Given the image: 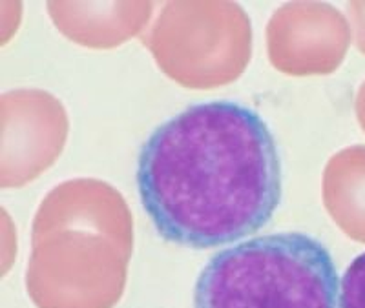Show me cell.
I'll list each match as a JSON object with an SVG mask.
<instances>
[{
	"label": "cell",
	"instance_id": "obj_1",
	"mask_svg": "<svg viewBox=\"0 0 365 308\" xmlns=\"http://www.w3.org/2000/svg\"><path fill=\"white\" fill-rule=\"evenodd\" d=\"M137 186L163 239L190 248L227 245L262 230L278 208V146L249 106L192 105L146 139Z\"/></svg>",
	"mask_w": 365,
	"mask_h": 308
},
{
	"label": "cell",
	"instance_id": "obj_2",
	"mask_svg": "<svg viewBox=\"0 0 365 308\" xmlns=\"http://www.w3.org/2000/svg\"><path fill=\"white\" fill-rule=\"evenodd\" d=\"M331 254L305 233H272L221 250L195 285V308H338Z\"/></svg>",
	"mask_w": 365,
	"mask_h": 308
},
{
	"label": "cell",
	"instance_id": "obj_3",
	"mask_svg": "<svg viewBox=\"0 0 365 308\" xmlns=\"http://www.w3.org/2000/svg\"><path fill=\"white\" fill-rule=\"evenodd\" d=\"M165 75L210 90L243 75L252 55V26L236 2H168L143 35Z\"/></svg>",
	"mask_w": 365,
	"mask_h": 308
},
{
	"label": "cell",
	"instance_id": "obj_4",
	"mask_svg": "<svg viewBox=\"0 0 365 308\" xmlns=\"http://www.w3.org/2000/svg\"><path fill=\"white\" fill-rule=\"evenodd\" d=\"M132 250L86 228L31 235L26 290L37 308H113L125 294Z\"/></svg>",
	"mask_w": 365,
	"mask_h": 308
},
{
	"label": "cell",
	"instance_id": "obj_5",
	"mask_svg": "<svg viewBox=\"0 0 365 308\" xmlns=\"http://www.w3.org/2000/svg\"><path fill=\"white\" fill-rule=\"evenodd\" d=\"M68 113L44 90H13L2 95V188L37 179L63 154Z\"/></svg>",
	"mask_w": 365,
	"mask_h": 308
},
{
	"label": "cell",
	"instance_id": "obj_6",
	"mask_svg": "<svg viewBox=\"0 0 365 308\" xmlns=\"http://www.w3.org/2000/svg\"><path fill=\"white\" fill-rule=\"evenodd\" d=\"M349 46L347 18L324 2L283 4L267 24L270 64L287 75H329L344 63Z\"/></svg>",
	"mask_w": 365,
	"mask_h": 308
},
{
	"label": "cell",
	"instance_id": "obj_7",
	"mask_svg": "<svg viewBox=\"0 0 365 308\" xmlns=\"http://www.w3.org/2000/svg\"><path fill=\"white\" fill-rule=\"evenodd\" d=\"M58 228L96 230L133 250L132 212L123 196L104 181H66L42 199L31 235Z\"/></svg>",
	"mask_w": 365,
	"mask_h": 308
},
{
	"label": "cell",
	"instance_id": "obj_8",
	"mask_svg": "<svg viewBox=\"0 0 365 308\" xmlns=\"http://www.w3.org/2000/svg\"><path fill=\"white\" fill-rule=\"evenodd\" d=\"M51 21L64 37L93 50H108L137 37L148 24L152 2H48Z\"/></svg>",
	"mask_w": 365,
	"mask_h": 308
},
{
	"label": "cell",
	"instance_id": "obj_9",
	"mask_svg": "<svg viewBox=\"0 0 365 308\" xmlns=\"http://www.w3.org/2000/svg\"><path fill=\"white\" fill-rule=\"evenodd\" d=\"M322 197L338 228L365 245V146H349L329 159Z\"/></svg>",
	"mask_w": 365,
	"mask_h": 308
},
{
	"label": "cell",
	"instance_id": "obj_10",
	"mask_svg": "<svg viewBox=\"0 0 365 308\" xmlns=\"http://www.w3.org/2000/svg\"><path fill=\"white\" fill-rule=\"evenodd\" d=\"M338 308H365V252L345 270Z\"/></svg>",
	"mask_w": 365,
	"mask_h": 308
},
{
	"label": "cell",
	"instance_id": "obj_11",
	"mask_svg": "<svg viewBox=\"0 0 365 308\" xmlns=\"http://www.w3.org/2000/svg\"><path fill=\"white\" fill-rule=\"evenodd\" d=\"M347 13L353 22L356 48L365 55V2H351L347 6Z\"/></svg>",
	"mask_w": 365,
	"mask_h": 308
},
{
	"label": "cell",
	"instance_id": "obj_12",
	"mask_svg": "<svg viewBox=\"0 0 365 308\" xmlns=\"http://www.w3.org/2000/svg\"><path fill=\"white\" fill-rule=\"evenodd\" d=\"M354 112H356V119L358 122H360L361 129L365 132V80L360 86V90H358L356 102H354Z\"/></svg>",
	"mask_w": 365,
	"mask_h": 308
}]
</instances>
